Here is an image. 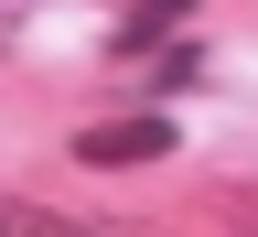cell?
Listing matches in <instances>:
<instances>
[{"mask_svg":"<svg viewBox=\"0 0 258 237\" xmlns=\"http://www.w3.org/2000/svg\"><path fill=\"white\" fill-rule=\"evenodd\" d=\"M172 151V129L161 119H108V129H86L76 140V162H161Z\"/></svg>","mask_w":258,"mask_h":237,"instance_id":"1","label":"cell"}]
</instances>
